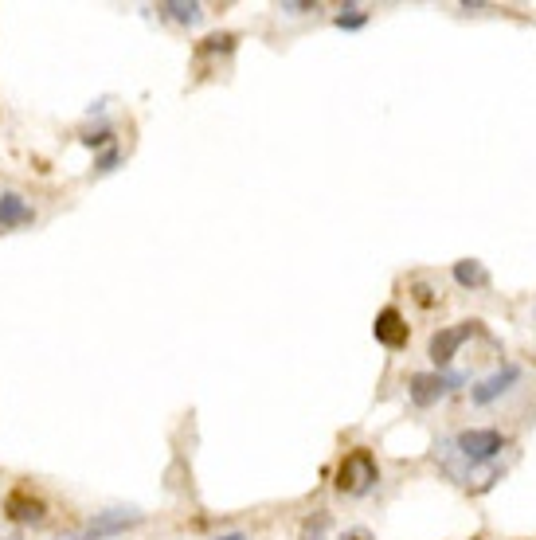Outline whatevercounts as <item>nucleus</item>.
<instances>
[{
	"mask_svg": "<svg viewBox=\"0 0 536 540\" xmlns=\"http://www.w3.org/2000/svg\"><path fill=\"white\" fill-rule=\"evenodd\" d=\"M282 12H294V16H302V12H313V4H282Z\"/></svg>",
	"mask_w": 536,
	"mask_h": 540,
	"instance_id": "17",
	"label": "nucleus"
},
{
	"mask_svg": "<svg viewBox=\"0 0 536 540\" xmlns=\"http://www.w3.org/2000/svg\"><path fill=\"white\" fill-rule=\"evenodd\" d=\"M83 141H87V145H106V141H110V130H98V134H87V137H83Z\"/></svg>",
	"mask_w": 536,
	"mask_h": 540,
	"instance_id": "16",
	"label": "nucleus"
},
{
	"mask_svg": "<svg viewBox=\"0 0 536 540\" xmlns=\"http://www.w3.org/2000/svg\"><path fill=\"white\" fill-rule=\"evenodd\" d=\"M161 12L169 16V20H177V24H196L200 16H204V4H196V0H169V4H161Z\"/></svg>",
	"mask_w": 536,
	"mask_h": 540,
	"instance_id": "11",
	"label": "nucleus"
},
{
	"mask_svg": "<svg viewBox=\"0 0 536 540\" xmlns=\"http://www.w3.org/2000/svg\"><path fill=\"white\" fill-rule=\"evenodd\" d=\"M239 44V36H231V32H216V36H208L204 44H200V55H231Z\"/></svg>",
	"mask_w": 536,
	"mask_h": 540,
	"instance_id": "12",
	"label": "nucleus"
},
{
	"mask_svg": "<svg viewBox=\"0 0 536 540\" xmlns=\"http://www.w3.org/2000/svg\"><path fill=\"white\" fill-rule=\"evenodd\" d=\"M458 384H462L458 372H415V376L407 380V396H411L415 407H431V404H439L443 396H450Z\"/></svg>",
	"mask_w": 536,
	"mask_h": 540,
	"instance_id": "3",
	"label": "nucleus"
},
{
	"mask_svg": "<svg viewBox=\"0 0 536 540\" xmlns=\"http://www.w3.org/2000/svg\"><path fill=\"white\" fill-rule=\"evenodd\" d=\"M325 529H329V517L317 513V517H310V521L302 525V540H325Z\"/></svg>",
	"mask_w": 536,
	"mask_h": 540,
	"instance_id": "14",
	"label": "nucleus"
},
{
	"mask_svg": "<svg viewBox=\"0 0 536 540\" xmlns=\"http://www.w3.org/2000/svg\"><path fill=\"white\" fill-rule=\"evenodd\" d=\"M380 482V466L368 450H349L337 466V490L349 497H364L372 486Z\"/></svg>",
	"mask_w": 536,
	"mask_h": 540,
	"instance_id": "1",
	"label": "nucleus"
},
{
	"mask_svg": "<svg viewBox=\"0 0 536 540\" xmlns=\"http://www.w3.org/2000/svg\"><path fill=\"white\" fill-rule=\"evenodd\" d=\"M118 161H122V153H118V149H106V153H102V157L94 161V173H110V169H114Z\"/></svg>",
	"mask_w": 536,
	"mask_h": 540,
	"instance_id": "15",
	"label": "nucleus"
},
{
	"mask_svg": "<svg viewBox=\"0 0 536 540\" xmlns=\"http://www.w3.org/2000/svg\"><path fill=\"white\" fill-rule=\"evenodd\" d=\"M470 337H478V321H458V325L439 329V333L431 337V360H435V368L443 372L450 360L458 357V349H462Z\"/></svg>",
	"mask_w": 536,
	"mask_h": 540,
	"instance_id": "5",
	"label": "nucleus"
},
{
	"mask_svg": "<svg viewBox=\"0 0 536 540\" xmlns=\"http://www.w3.org/2000/svg\"><path fill=\"white\" fill-rule=\"evenodd\" d=\"M517 380H521V368H517V364H505V368H497L493 376H486L482 384H474L470 400H474L478 407H486V404H493V400H501Z\"/></svg>",
	"mask_w": 536,
	"mask_h": 540,
	"instance_id": "6",
	"label": "nucleus"
},
{
	"mask_svg": "<svg viewBox=\"0 0 536 540\" xmlns=\"http://www.w3.org/2000/svg\"><path fill=\"white\" fill-rule=\"evenodd\" d=\"M36 220V212H32V204L20 196V192H0V231H8V227H24Z\"/></svg>",
	"mask_w": 536,
	"mask_h": 540,
	"instance_id": "9",
	"label": "nucleus"
},
{
	"mask_svg": "<svg viewBox=\"0 0 536 540\" xmlns=\"http://www.w3.org/2000/svg\"><path fill=\"white\" fill-rule=\"evenodd\" d=\"M216 540H247V533H224V537H216Z\"/></svg>",
	"mask_w": 536,
	"mask_h": 540,
	"instance_id": "18",
	"label": "nucleus"
},
{
	"mask_svg": "<svg viewBox=\"0 0 536 540\" xmlns=\"http://www.w3.org/2000/svg\"><path fill=\"white\" fill-rule=\"evenodd\" d=\"M454 282L466 286V290H482V286H490V270L478 259H458L454 263Z\"/></svg>",
	"mask_w": 536,
	"mask_h": 540,
	"instance_id": "10",
	"label": "nucleus"
},
{
	"mask_svg": "<svg viewBox=\"0 0 536 540\" xmlns=\"http://www.w3.org/2000/svg\"><path fill=\"white\" fill-rule=\"evenodd\" d=\"M372 337H376V341H380L384 349H403L411 333H407V321H403L400 310H392V306H388V310H380V314H376Z\"/></svg>",
	"mask_w": 536,
	"mask_h": 540,
	"instance_id": "7",
	"label": "nucleus"
},
{
	"mask_svg": "<svg viewBox=\"0 0 536 540\" xmlns=\"http://www.w3.org/2000/svg\"><path fill=\"white\" fill-rule=\"evenodd\" d=\"M141 521H145V517H141L137 509H110V513L90 517L83 529H75V533H67V537H59V540H110V537H122V533L137 529Z\"/></svg>",
	"mask_w": 536,
	"mask_h": 540,
	"instance_id": "2",
	"label": "nucleus"
},
{
	"mask_svg": "<svg viewBox=\"0 0 536 540\" xmlns=\"http://www.w3.org/2000/svg\"><path fill=\"white\" fill-rule=\"evenodd\" d=\"M333 24L353 32V28H364V24H368V16H364V8H360V4H349V8H341V12L333 16Z\"/></svg>",
	"mask_w": 536,
	"mask_h": 540,
	"instance_id": "13",
	"label": "nucleus"
},
{
	"mask_svg": "<svg viewBox=\"0 0 536 540\" xmlns=\"http://www.w3.org/2000/svg\"><path fill=\"white\" fill-rule=\"evenodd\" d=\"M454 450L466 458V462H490L505 450V435L493 431V427H474V431H462L454 439Z\"/></svg>",
	"mask_w": 536,
	"mask_h": 540,
	"instance_id": "4",
	"label": "nucleus"
},
{
	"mask_svg": "<svg viewBox=\"0 0 536 540\" xmlns=\"http://www.w3.org/2000/svg\"><path fill=\"white\" fill-rule=\"evenodd\" d=\"M4 513H8L12 521L36 525V521H44V517H47V505L40 501V497L28 494V490H12V494L4 497Z\"/></svg>",
	"mask_w": 536,
	"mask_h": 540,
	"instance_id": "8",
	"label": "nucleus"
}]
</instances>
